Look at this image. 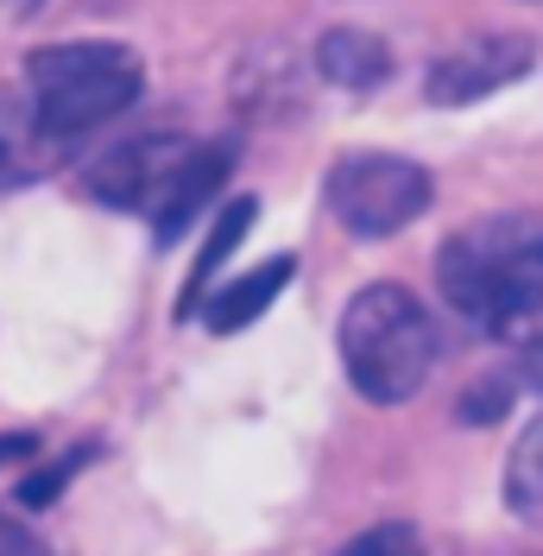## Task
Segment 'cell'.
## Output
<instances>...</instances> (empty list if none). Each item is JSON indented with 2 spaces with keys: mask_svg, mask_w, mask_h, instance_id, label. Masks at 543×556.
Instances as JSON below:
<instances>
[{
  "mask_svg": "<svg viewBox=\"0 0 543 556\" xmlns=\"http://www.w3.org/2000/svg\"><path fill=\"white\" fill-rule=\"evenodd\" d=\"M442 298L487 336L543 342V222L493 215L462 228L437 260Z\"/></svg>",
  "mask_w": 543,
  "mask_h": 556,
  "instance_id": "6da1fadb",
  "label": "cell"
},
{
  "mask_svg": "<svg viewBox=\"0 0 543 556\" xmlns=\"http://www.w3.org/2000/svg\"><path fill=\"white\" fill-rule=\"evenodd\" d=\"M442 336L430 311L411 298L405 285H367L348 298L341 311V367L361 399L374 405H405L424 392V380L437 374Z\"/></svg>",
  "mask_w": 543,
  "mask_h": 556,
  "instance_id": "7a4b0ae2",
  "label": "cell"
},
{
  "mask_svg": "<svg viewBox=\"0 0 543 556\" xmlns=\"http://www.w3.org/2000/svg\"><path fill=\"white\" fill-rule=\"evenodd\" d=\"M146 89L139 51L108 45V38H76V45H38L26 58V102L33 127L45 139H76L121 121Z\"/></svg>",
  "mask_w": 543,
  "mask_h": 556,
  "instance_id": "3957f363",
  "label": "cell"
},
{
  "mask_svg": "<svg viewBox=\"0 0 543 556\" xmlns=\"http://www.w3.org/2000/svg\"><path fill=\"white\" fill-rule=\"evenodd\" d=\"M430 197H437L430 172L399 159V152H354L329 172V208L361 241H386V235L411 228L430 208Z\"/></svg>",
  "mask_w": 543,
  "mask_h": 556,
  "instance_id": "277c9868",
  "label": "cell"
},
{
  "mask_svg": "<svg viewBox=\"0 0 543 556\" xmlns=\"http://www.w3.org/2000/svg\"><path fill=\"white\" fill-rule=\"evenodd\" d=\"M531 64H538V45L525 33H475L430 64L424 96L437 108H468V102H487V96L512 89Z\"/></svg>",
  "mask_w": 543,
  "mask_h": 556,
  "instance_id": "5b68a950",
  "label": "cell"
},
{
  "mask_svg": "<svg viewBox=\"0 0 543 556\" xmlns=\"http://www.w3.org/2000/svg\"><path fill=\"white\" fill-rule=\"evenodd\" d=\"M190 146H197V139H177V134L121 139L114 152H102V159L89 165V197H102V203H114V208H146V215H159L177 165L190 159Z\"/></svg>",
  "mask_w": 543,
  "mask_h": 556,
  "instance_id": "8992f818",
  "label": "cell"
},
{
  "mask_svg": "<svg viewBox=\"0 0 543 556\" xmlns=\"http://www.w3.org/2000/svg\"><path fill=\"white\" fill-rule=\"evenodd\" d=\"M316 70L336 89H379L392 76V45L374 33H361V26H336V33L316 45Z\"/></svg>",
  "mask_w": 543,
  "mask_h": 556,
  "instance_id": "52a82bcc",
  "label": "cell"
},
{
  "mask_svg": "<svg viewBox=\"0 0 543 556\" xmlns=\"http://www.w3.org/2000/svg\"><path fill=\"white\" fill-rule=\"evenodd\" d=\"M228 146H190V159L177 165V177H171V190H165V203H159V241H171V235H184V222L197 215V208L215 197V184H222V172H228Z\"/></svg>",
  "mask_w": 543,
  "mask_h": 556,
  "instance_id": "ba28073f",
  "label": "cell"
},
{
  "mask_svg": "<svg viewBox=\"0 0 543 556\" xmlns=\"http://www.w3.org/2000/svg\"><path fill=\"white\" fill-rule=\"evenodd\" d=\"M291 273H298V260L285 253V260H272V266H260V273H247V278H235V285H222V298L203 311V323L215 329V336H235V329H247V323H253V316L266 311L285 285H291Z\"/></svg>",
  "mask_w": 543,
  "mask_h": 556,
  "instance_id": "9c48e42d",
  "label": "cell"
},
{
  "mask_svg": "<svg viewBox=\"0 0 543 556\" xmlns=\"http://www.w3.org/2000/svg\"><path fill=\"white\" fill-rule=\"evenodd\" d=\"M506 506L518 513L525 525L543 531V417L525 424V437L512 443V462H506Z\"/></svg>",
  "mask_w": 543,
  "mask_h": 556,
  "instance_id": "30bf717a",
  "label": "cell"
},
{
  "mask_svg": "<svg viewBox=\"0 0 543 556\" xmlns=\"http://www.w3.org/2000/svg\"><path fill=\"white\" fill-rule=\"evenodd\" d=\"M247 228H253V197H235V203H228V215L215 222V235L203 241V253H197V266H190V285H184V304H177L184 316H197V304H203V291L215 285V266H222V260H228V253H235L240 241H247Z\"/></svg>",
  "mask_w": 543,
  "mask_h": 556,
  "instance_id": "8fae6325",
  "label": "cell"
},
{
  "mask_svg": "<svg viewBox=\"0 0 543 556\" xmlns=\"http://www.w3.org/2000/svg\"><path fill=\"white\" fill-rule=\"evenodd\" d=\"M341 556H430V551H424V538L411 525H374V531H361Z\"/></svg>",
  "mask_w": 543,
  "mask_h": 556,
  "instance_id": "7c38bea8",
  "label": "cell"
},
{
  "mask_svg": "<svg viewBox=\"0 0 543 556\" xmlns=\"http://www.w3.org/2000/svg\"><path fill=\"white\" fill-rule=\"evenodd\" d=\"M0 556H51V551L38 544V538L26 531V525H13L7 513H0Z\"/></svg>",
  "mask_w": 543,
  "mask_h": 556,
  "instance_id": "4fadbf2b",
  "label": "cell"
},
{
  "mask_svg": "<svg viewBox=\"0 0 543 556\" xmlns=\"http://www.w3.org/2000/svg\"><path fill=\"white\" fill-rule=\"evenodd\" d=\"M20 455H33V437H0V462H20Z\"/></svg>",
  "mask_w": 543,
  "mask_h": 556,
  "instance_id": "5bb4252c",
  "label": "cell"
},
{
  "mask_svg": "<svg viewBox=\"0 0 543 556\" xmlns=\"http://www.w3.org/2000/svg\"><path fill=\"white\" fill-rule=\"evenodd\" d=\"M0 7H26V0H0Z\"/></svg>",
  "mask_w": 543,
  "mask_h": 556,
  "instance_id": "9a60e30c",
  "label": "cell"
}]
</instances>
